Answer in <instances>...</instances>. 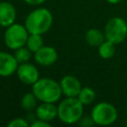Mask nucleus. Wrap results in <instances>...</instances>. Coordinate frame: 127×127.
Listing matches in <instances>:
<instances>
[{
    "instance_id": "obj_16",
    "label": "nucleus",
    "mask_w": 127,
    "mask_h": 127,
    "mask_svg": "<svg viewBox=\"0 0 127 127\" xmlns=\"http://www.w3.org/2000/svg\"><path fill=\"white\" fill-rule=\"evenodd\" d=\"M77 98L83 105H89L95 99V91L88 86L81 87V89L77 95Z\"/></svg>"
},
{
    "instance_id": "obj_8",
    "label": "nucleus",
    "mask_w": 127,
    "mask_h": 127,
    "mask_svg": "<svg viewBox=\"0 0 127 127\" xmlns=\"http://www.w3.org/2000/svg\"><path fill=\"white\" fill-rule=\"evenodd\" d=\"M34 54V59L40 65L49 66L54 64L58 60V52L55 48L50 46H43Z\"/></svg>"
},
{
    "instance_id": "obj_12",
    "label": "nucleus",
    "mask_w": 127,
    "mask_h": 127,
    "mask_svg": "<svg viewBox=\"0 0 127 127\" xmlns=\"http://www.w3.org/2000/svg\"><path fill=\"white\" fill-rule=\"evenodd\" d=\"M36 116L38 119L51 122L58 117V106L50 102H42L36 107Z\"/></svg>"
},
{
    "instance_id": "obj_10",
    "label": "nucleus",
    "mask_w": 127,
    "mask_h": 127,
    "mask_svg": "<svg viewBox=\"0 0 127 127\" xmlns=\"http://www.w3.org/2000/svg\"><path fill=\"white\" fill-rule=\"evenodd\" d=\"M19 63L14 55L6 52H0V76H10L14 74L18 68Z\"/></svg>"
},
{
    "instance_id": "obj_17",
    "label": "nucleus",
    "mask_w": 127,
    "mask_h": 127,
    "mask_svg": "<svg viewBox=\"0 0 127 127\" xmlns=\"http://www.w3.org/2000/svg\"><path fill=\"white\" fill-rule=\"evenodd\" d=\"M38 101L39 100L37 99V97L33 92H27L21 98V106L26 111H32L36 109L38 105Z\"/></svg>"
},
{
    "instance_id": "obj_13",
    "label": "nucleus",
    "mask_w": 127,
    "mask_h": 127,
    "mask_svg": "<svg viewBox=\"0 0 127 127\" xmlns=\"http://www.w3.org/2000/svg\"><path fill=\"white\" fill-rule=\"evenodd\" d=\"M105 40L106 39H105L104 32H102L96 28L89 29L85 34V41L91 47H97L98 48Z\"/></svg>"
},
{
    "instance_id": "obj_11",
    "label": "nucleus",
    "mask_w": 127,
    "mask_h": 127,
    "mask_svg": "<svg viewBox=\"0 0 127 127\" xmlns=\"http://www.w3.org/2000/svg\"><path fill=\"white\" fill-rule=\"evenodd\" d=\"M16 20V9L15 7L6 1L0 2V26L7 28L14 24Z\"/></svg>"
},
{
    "instance_id": "obj_14",
    "label": "nucleus",
    "mask_w": 127,
    "mask_h": 127,
    "mask_svg": "<svg viewBox=\"0 0 127 127\" xmlns=\"http://www.w3.org/2000/svg\"><path fill=\"white\" fill-rule=\"evenodd\" d=\"M115 54V44L105 40L99 47H98V55L100 58L104 60H109L111 59Z\"/></svg>"
},
{
    "instance_id": "obj_15",
    "label": "nucleus",
    "mask_w": 127,
    "mask_h": 127,
    "mask_svg": "<svg viewBox=\"0 0 127 127\" xmlns=\"http://www.w3.org/2000/svg\"><path fill=\"white\" fill-rule=\"evenodd\" d=\"M43 46H44V41H43L42 35H40V34H29L27 42H26V47L32 53H36Z\"/></svg>"
},
{
    "instance_id": "obj_5",
    "label": "nucleus",
    "mask_w": 127,
    "mask_h": 127,
    "mask_svg": "<svg viewBox=\"0 0 127 127\" xmlns=\"http://www.w3.org/2000/svg\"><path fill=\"white\" fill-rule=\"evenodd\" d=\"M105 39L114 43L121 44L127 37V23L121 17L110 18L104 27Z\"/></svg>"
},
{
    "instance_id": "obj_6",
    "label": "nucleus",
    "mask_w": 127,
    "mask_h": 127,
    "mask_svg": "<svg viewBox=\"0 0 127 127\" xmlns=\"http://www.w3.org/2000/svg\"><path fill=\"white\" fill-rule=\"evenodd\" d=\"M29 36V32L26 29L25 25L12 24L6 28L4 33V42L5 45L10 50H17L21 47L26 46V42Z\"/></svg>"
},
{
    "instance_id": "obj_21",
    "label": "nucleus",
    "mask_w": 127,
    "mask_h": 127,
    "mask_svg": "<svg viewBox=\"0 0 127 127\" xmlns=\"http://www.w3.org/2000/svg\"><path fill=\"white\" fill-rule=\"evenodd\" d=\"M50 126H51L50 122H47V121H44L38 118L33 123H31V127H50Z\"/></svg>"
},
{
    "instance_id": "obj_20",
    "label": "nucleus",
    "mask_w": 127,
    "mask_h": 127,
    "mask_svg": "<svg viewBox=\"0 0 127 127\" xmlns=\"http://www.w3.org/2000/svg\"><path fill=\"white\" fill-rule=\"evenodd\" d=\"M78 124L80 126H83V127H90L94 124V122H93L91 116H83L82 115V117L78 121Z\"/></svg>"
},
{
    "instance_id": "obj_9",
    "label": "nucleus",
    "mask_w": 127,
    "mask_h": 127,
    "mask_svg": "<svg viewBox=\"0 0 127 127\" xmlns=\"http://www.w3.org/2000/svg\"><path fill=\"white\" fill-rule=\"evenodd\" d=\"M60 84L62 92L65 97H77L82 87L78 78L73 75H64L61 79Z\"/></svg>"
},
{
    "instance_id": "obj_24",
    "label": "nucleus",
    "mask_w": 127,
    "mask_h": 127,
    "mask_svg": "<svg viewBox=\"0 0 127 127\" xmlns=\"http://www.w3.org/2000/svg\"><path fill=\"white\" fill-rule=\"evenodd\" d=\"M126 111H127V105H126Z\"/></svg>"
},
{
    "instance_id": "obj_23",
    "label": "nucleus",
    "mask_w": 127,
    "mask_h": 127,
    "mask_svg": "<svg viewBox=\"0 0 127 127\" xmlns=\"http://www.w3.org/2000/svg\"><path fill=\"white\" fill-rule=\"evenodd\" d=\"M108 3H110V4H118V3H120L122 0H106Z\"/></svg>"
},
{
    "instance_id": "obj_1",
    "label": "nucleus",
    "mask_w": 127,
    "mask_h": 127,
    "mask_svg": "<svg viewBox=\"0 0 127 127\" xmlns=\"http://www.w3.org/2000/svg\"><path fill=\"white\" fill-rule=\"evenodd\" d=\"M32 92L41 102L56 103L60 100L63 92L61 84L50 77L39 78L32 85Z\"/></svg>"
},
{
    "instance_id": "obj_25",
    "label": "nucleus",
    "mask_w": 127,
    "mask_h": 127,
    "mask_svg": "<svg viewBox=\"0 0 127 127\" xmlns=\"http://www.w3.org/2000/svg\"><path fill=\"white\" fill-rule=\"evenodd\" d=\"M126 126H127V123H126Z\"/></svg>"
},
{
    "instance_id": "obj_19",
    "label": "nucleus",
    "mask_w": 127,
    "mask_h": 127,
    "mask_svg": "<svg viewBox=\"0 0 127 127\" xmlns=\"http://www.w3.org/2000/svg\"><path fill=\"white\" fill-rule=\"evenodd\" d=\"M29 125L30 124H29L28 120L21 118V117L14 118L8 123V127H28Z\"/></svg>"
},
{
    "instance_id": "obj_4",
    "label": "nucleus",
    "mask_w": 127,
    "mask_h": 127,
    "mask_svg": "<svg viewBox=\"0 0 127 127\" xmlns=\"http://www.w3.org/2000/svg\"><path fill=\"white\" fill-rule=\"evenodd\" d=\"M90 116L94 124L99 126H107L113 124L116 121L118 112L113 104L102 101L93 106Z\"/></svg>"
},
{
    "instance_id": "obj_22",
    "label": "nucleus",
    "mask_w": 127,
    "mask_h": 127,
    "mask_svg": "<svg viewBox=\"0 0 127 127\" xmlns=\"http://www.w3.org/2000/svg\"><path fill=\"white\" fill-rule=\"evenodd\" d=\"M46 0H24L25 3H27L29 5H33V6H35V5H41Z\"/></svg>"
},
{
    "instance_id": "obj_7",
    "label": "nucleus",
    "mask_w": 127,
    "mask_h": 127,
    "mask_svg": "<svg viewBox=\"0 0 127 127\" xmlns=\"http://www.w3.org/2000/svg\"><path fill=\"white\" fill-rule=\"evenodd\" d=\"M16 73H17L20 81L25 84L33 85L40 78L39 70L36 67V65H34L33 64H30L28 62L19 64Z\"/></svg>"
},
{
    "instance_id": "obj_2",
    "label": "nucleus",
    "mask_w": 127,
    "mask_h": 127,
    "mask_svg": "<svg viewBox=\"0 0 127 127\" xmlns=\"http://www.w3.org/2000/svg\"><path fill=\"white\" fill-rule=\"evenodd\" d=\"M53 25V15L47 8H37L33 10L25 20V27L29 34L47 33Z\"/></svg>"
},
{
    "instance_id": "obj_3",
    "label": "nucleus",
    "mask_w": 127,
    "mask_h": 127,
    "mask_svg": "<svg viewBox=\"0 0 127 127\" xmlns=\"http://www.w3.org/2000/svg\"><path fill=\"white\" fill-rule=\"evenodd\" d=\"M83 106L77 97H65L58 105V118L64 124H74L82 117Z\"/></svg>"
},
{
    "instance_id": "obj_18",
    "label": "nucleus",
    "mask_w": 127,
    "mask_h": 127,
    "mask_svg": "<svg viewBox=\"0 0 127 127\" xmlns=\"http://www.w3.org/2000/svg\"><path fill=\"white\" fill-rule=\"evenodd\" d=\"M14 57H15V59L17 60V62L19 64L27 63L32 57V52L26 46H24V47H21V48L15 50Z\"/></svg>"
}]
</instances>
